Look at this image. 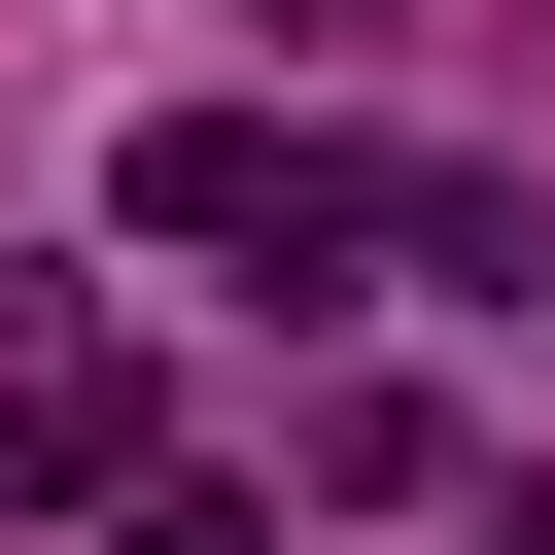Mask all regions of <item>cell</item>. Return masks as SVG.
I'll use <instances>...</instances> for the list:
<instances>
[{
  "instance_id": "obj_2",
  "label": "cell",
  "mask_w": 555,
  "mask_h": 555,
  "mask_svg": "<svg viewBox=\"0 0 555 555\" xmlns=\"http://www.w3.org/2000/svg\"><path fill=\"white\" fill-rule=\"evenodd\" d=\"M69 486H139V347H35L0 382V520H69Z\"/></svg>"
},
{
  "instance_id": "obj_4",
  "label": "cell",
  "mask_w": 555,
  "mask_h": 555,
  "mask_svg": "<svg viewBox=\"0 0 555 555\" xmlns=\"http://www.w3.org/2000/svg\"><path fill=\"white\" fill-rule=\"evenodd\" d=\"M278 35H347V0H278Z\"/></svg>"
},
{
  "instance_id": "obj_1",
  "label": "cell",
  "mask_w": 555,
  "mask_h": 555,
  "mask_svg": "<svg viewBox=\"0 0 555 555\" xmlns=\"http://www.w3.org/2000/svg\"><path fill=\"white\" fill-rule=\"evenodd\" d=\"M104 208H139V243H173V278H243V243H278V278H312V243H382V173H347V139H278V104H173V139H139V173H104Z\"/></svg>"
},
{
  "instance_id": "obj_3",
  "label": "cell",
  "mask_w": 555,
  "mask_h": 555,
  "mask_svg": "<svg viewBox=\"0 0 555 555\" xmlns=\"http://www.w3.org/2000/svg\"><path fill=\"white\" fill-rule=\"evenodd\" d=\"M104 555H278V520H243V486H139V520H104Z\"/></svg>"
}]
</instances>
